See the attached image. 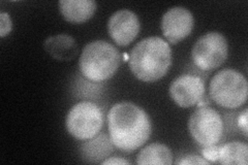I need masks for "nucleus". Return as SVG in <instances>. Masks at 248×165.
I'll list each match as a JSON object with an SVG mask.
<instances>
[{"instance_id": "f3484780", "label": "nucleus", "mask_w": 248, "mask_h": 165, "mask_svg": "<svg viewBox=\"0 0 248 165\" xmlns=\"http://www.w3.org/2000/svg\"><path fill=\"white\" fill-rule=\"evenodd\" d=\"M176 164L179 165H199V164H203V165H208L210 164L208 160H206L204 157H200L198 155H185L179 160L176 161Z\"/></svg>"}, {"instance_id": "39448f33", "label": "nucleus", "mask_w": 248, "mask_h": 165, "mask_svg": "<svg viewBox=\"0 0 248 165\" xmlns=\"http://www.w3.org/2000/svg\"><path fill=\"white\" fill-rule=\"evenodd\" d=\"M102 109L91 101L75 105L66 116V129L69 135L79 140H87L96 136L103 128Z\"/></svg>"}, {"instance_id": "1a4fd4ad", "label": "nucleus", "mask_w": 248, "mask_h": 165, "mask_svg": "<svg viewBox=\"0 0 248 165\" xmlns=\"http://www.w3.org/2000/svg\"><path fill=\"white\" fill-rule=\"evenodd\" d=\"M193 24L195 20L190 11L183 6H174L161 19L162 34L170 44L176 45L190 35Z\"/></svg>"}, {"instance_id": "f03ea898", "label": "nucleus", "mask_w": 248, "mask_h": 165, "mask_svg": "<svg viewBox=\"0 0 248 165\" xmlns=\"http://www.w3.org/2000/svg\"><path fill=\"white\" fill-rule=\"evenodd\" d=\"M172 65V50L158 36L144 38L138 43L129 57V68L138 80L145 83L159 81Z\"/></svg>"}, {"instance_id": "423d86ee", "label": "nucleus", "mask_w": 248, "mask_h": 165, "mask_svg": "<svg viewBox=\"0 0 248 165\" xmlns=\"http://www.w3.org/2000/svg\"><path fill=\"white\" fill-rule=\"evenodd\" d=\"M229 45L223 34L212 31L202 35L191 51L195 65L204 72L218 68L228 58Z\"/></svg>"}, {"instance_id": "a211bd4d", "label": "nucleus", "mask_w": 248, "mask_h": 165, "mask_svg": "<svg viewBox=\"0 0 248 165\" xmlns=\"http://www.w3.org/2000/svg\"><path fill=\"white\" fill-rule=\"evenodd\" d=\"M13 29V22L7 13L0 14V37H5L11 33Z\"/></svg>"}, {"instance_id": "6ab92c4d", "label": "nucleus", "mask_w": 248, "mask_h": 165, "mask_svg": "<svg viewBox=\"0 0 248 165\" xmlns=\"http://www.w3.org/2000/svg\"><path fill=\"white\" fill-rule=\"evenodd\" d=\"M247 117H248V109L245 108L243 109V112H241L238 116L237 119V124L240 131L242 132V135L247 137V132H248V121H247Z\"/></svg>"}, {"instance_id": "0eeeda50", "label": "nucleus", "mask_w": 248, "mask_h": 165, "mask_svg": "<svg viewBox=\"0 0 248 165\" xmlns=\"http://www.w3.org/2000/svg\"><path fill=\"white\" fill-rule=\"evenodd\" d=\"M191 137L202 147L217 145L223 135V121L219 113L208 106H201L188 120Z\"/></svg>"}, {"instance_id": "9d476101", "label": "nucleus", "mask_w": 248, "mask_h": 165, "mask_svg": "<svg viewBox=\"0 0 248 165\" xmlns=\"http://www.w3.org/2000/svg\"><path fill=\"white\" fill-rule=\"evenodd\" d=\"M140 20L138 15L128 10L114 13L108 22V31L113 41L120 46L133 43L140 32Z\"/></svg>"}, {"instance_id": "6e6552de", "label": "nucleus", "mask_w": 248, "mask_h": 165, "mask_svg": "<svg viewBox=\"0 0 248 165\" xmlns=\"http://www.w3.org/2000/svg\"><path fill=\"white\" fill-rule=\"evenodd\" d=\"M205 82L195 75H182L170 86V96L177 105L188 108L198 105L205 95Z\"/></svg>"}, {"instance_id": "7ed1b4c3", "label": "nucleus", "mask_w": 248, "mask_h": 165, "mask_svg": "<svg viewBox=\"0 0 248 165\" xmlns=\"http://www.w3.org/2000/svg\"><path fill=\"white\" fill-rule=\"evenodd\" d=\"M120 60V53L112 44L106 41L91 42L82 51L80 72L91 82H104L116 74Z\"/></svg>"}, {"instance_id": "20e7f679", "label": "nucleus", "mask_w": 248, "mask_h": 165, "mask_svg": "<svg viewBox=\"0 0 248 165\" xmlns=\"http://www.w3.org/2000/svg\"><path fill=\"white\" fill-rule=\"evenodd\" d=\"M211 99L221 107L235 109L247 101L248 84L246 77L235 69H222L209 85Z\"/></svg>"}, {"instance_id": "4468645a", "label": "nucleus", "mask_w": 248, "mask_h": 165, "mask_svg": "<svg viewBox=\"0 0 248 165\" xmlns=\"http://www.w3.org/2000/svg\"><path fill=\"white\" fill-rule=\"evenodd\" d=\"M137 163L141 165H170L173 163V154L166 145L154 143L140 151L137 157Z\"/></svg>"}, {"instance_id": "f8f14e48", "label": "nucleus", "mask_w": 248, "mask_h": 165, "mask_svg": "<svg viewBox=\"0 0 248 165\" xmlns=\"http://www.w3.org/2000/svg\"><path fill=\"white\" fill-rule=\"evenodd\" d=\"M94 0H61L59 9L64 20L71 23H84L90 20L96 11Z\"/></svg>"}, {"instance_id": "2eb2a0df", "label": "nucleus", "mask_w": 248, "mask_h": 165, "mask_svg": "<svg viewBox=\"0 0 248 165\" xmlns=\"http://www.w3.org/2000/svg\"><path fill=\"white\" fill-rule=\"evenodd\" d=\"M248 162V146L241 141H232L219 148L218 163L246 165Z\"/></svg>"}, {"instance_id": "ddd939ff", "label": "nucleus", "mask_w": 248, "mask_h": 165, "mask_svg": "<svg viewBox=\"0 0 248 165\" xmlns=\"http://www.w3.org/2000/svg\"><path fill=\"white\" fill-rule=\"evenodd\" d=\"M44 48L52 58L60 61L73 60L79 51L75 38L67 34L48 37L45 41Z\"/></svg>"}, {"instance_id": "9b49d317", "label": "nucleus", "mask_w": 248, "mask_h": 165, "mask_svg": "<svg viewBox=\"0 0 248 165\" xmlns=\"http://www.w3.org/2000/svg\"><path fill=\"white\" fill-rule=\"evenodd\" d=\"M113 152L114 145L105 133L87 139L80 147L81 159L87 163H102Z\"/></svg>"}, {"instance_id": "dca6fc26", "label": "nucleus", "mask_w": 248, "mask_h": 165, "mask_svg": "<svg viewBox=\"0 0 248 165\" xmlns=\"http://www.w3.org/2000/svg\"><path fill=\"white\" fill-rule=\"evenodd\" d=\"M219 148H220V146H217V145L203 147L202 154H203L204 158L210 163H218Z\"/></svg>"}, {"instance_id": "f257e3e1", "label": "nucleus", "mask_w": 248, "mask_h": 165, "mask_svg": "<svg viewBox=\"0 0 248 165\" xmlns=\"http://www.w3.org/2000/svg\"><path fill=\"white\" fill-rule=\"evenodd\" d=\"M108 128L114 147L130 153L149 139L152 125L149 116L142 107L124 101L111 107L108 114Z\"/></svg>"}, {"instance_id": "aec40b11", "label": "nucleus", "mask_w": 248, "mask_h": 165, "mask_svg": "<svg viewBox=\"0 0 248 165\" xmlns=\"http://www.w3.org/2000/svg\"><path fill=\"white\" fill-rule=\"evenodd\" d=\"M100 164H103V165H108V164L122 165V164H130V163H129V161L121 158V157H111V158H107L106 160H104Z\"/></svg>"}]
</instances>
